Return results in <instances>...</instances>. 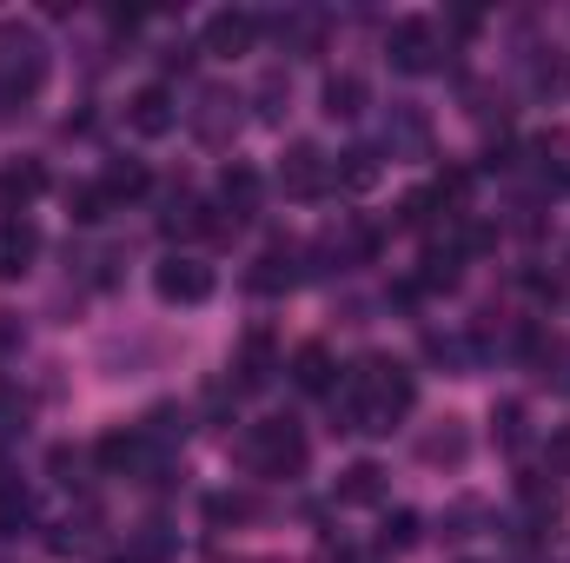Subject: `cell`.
Wrapping results in <instances>:
<instances>
[{
  "instance_id": "8",
  "label": "cell",
  "mask_w": 570,
  "mask_h": 563,
  "mask_svg": "<svg viewBox=\"0 0 570 563\" xmlns=\"http://www.w3.org/2000/svg\"><path fill=\"white\" fill-rule=\"evenodd\" d=\"M186 127H193L206 146H226L233 140V127H239V93H233V87H206L199 107L186 113Z\"/></svg>"
},
{
  "instance_id": "17",
  "label": "cell",
  "mask_w": 570,
  "mask_h": 563,
  "mask_svg": "<svg viewBox=\"0 0 570 563\" xmlns=\"http://www.w3.org/2000/svg\"><path fill=\"white\" fill-rule=\"evenodd\" d=\"M325 113L332 120H358L365 113V80L358 73H332L325 80Z\"/></svg>"
},
{
  "instance_id": "1",
  "label": "cell",
  "mask_w": 570,
  "mask_h": 563,
  "mask_svg": "<svg viewBox=\"0 0 570 563\" xmlns=\"http://www.w3.org/2000/svg\"><path fill=\"white\" fill-rule=\"evenodd\" d=\"M412 405H419V378H412V365H399V358H385V352L358 358V365L332 385L338 431H358V437H385Z\"/></svg>"
},
{
  "instance_id": "2",
  "label": "cell",
  "mask_w": 570,
  "mask_h": 563,
  "mask_svg": "<svg viewBox=\"0 0 570 563\" xmlns=\"http://www.w3.org/2000/svg\"><path fill=\"white\" fill-rule=\"evenodd\" d=\"M47 40L27 20H0V107H27L47 87Z\"/></svg>"
},
{
  "instance_id": "9",
  "label": "cell",
  "mask_w": 570,
  "mask_h": 563,
  "mask_svg": "<svg viewBox=\"0 0 570 563\" xmlns=\"http://www.w3.org/2000/svg\"><path fill=\"white\" fill-rule=\"evenodd\" d=\"M40 259V226L27 213H0V279H20Z\"/></svg>"
},
{
  "instance_id": "30",
  "label": "cell",
  "mask_w": 570,
  "mask_h": 563,
  "mask_svg": "<svg viewBox=\"0 0 570 563\" xmlns=\"http://www.w3.org/2000/svg\"><path fill=\"white\" fill-rule=\"evenodd\" d=\"M206 511H213V524H226V517H233V524H239V517H246V511H253V504H246V497H213V504H206Z\"/></svg>"
},
{
  "instance_id": "15",
  "label": "cell",
  "mask_w": 570,
  "mask_h": 563,
  "mask_svg": "<svg viewBox=\"0 0 570 563\" xmlns=\"http://www.w3.org/2000/svg\"><path fill=\"white\" fill-rule=\"evenodd\" d=\"M464 451H471V437H464V424L458 418H444L438 431L419 437V457H425V464H464Z\"/></svg>"
},
{
  "instance_id": "20",
  "label": "cell",
  "mask_w": 570,
  "mask_h": 563,
  "mask_svg": "<svg viewBox=\"0 0 570 563\" xmlns=\"http://www.w3.org/2000/svg\"><path fill=\"white\" fill-rule=\"evenodd\" d=\"M219 199H226L233 213H253V206H259V172H253V166H226V172H219Z\"/></svg>"
},
{
  "instance_id": "29",
  "label": "cell",
  "mask_w": 570,
  "mask_h": 563,
  "mask_svg": "<svg viewBox=\"0 0 570 563\" xmlns=\"http://www.w3.org/2000/svg\"><path fill=\"white\" fill-rule=\"evenodd\" d=\"M259 100H266V107H259V120H279V100H285V80H279V73H266Z\"/></svg>"
},
{
  "instance_id": "10",
  "label": "cell",
  "mask_w": 570,
  "mask_h": 563,
  "mask_svg": "<svg viewBox=\"0 0 570 563\" xmlns=\"http://www.w3.org/2000/svg\"><path fill=\"white\" fill-rule=\"evenodd\" d=\"M127 127L146 134V140H166V134L179 127V100H173L166 87H140V93L127 100Z\"/></svg>"
},
{
  "instance_id": "14",
  "label": "cell",
  "mask_w": 570,
  "mask_h": 563,
  "mask_svg": "<svg viewBox=\"0 0 570 563\" xmlns=\"http://www.w3.org/2000/svg\"><path fill=\"white\" fill-rule=\"evenodd\" d=\"M385 146H392V152H405V159H425V152H431V127H425V113H419V107H392Z\"/></svg>"
},
{
  "instance_id": "13",
  "label": "cell",
  "mask_w": 570,
  "mask_h": 563,
  "mask_svg": "<svg viewBox=\"0 0 570 563\" xmlns=\"http://www.w3.org/2000/svg\"><path fill=\"white\" fill-rule=\"evenodd\" d=\"M305 253L292 246V239H279V246H266L259 253V266H253V292H292V285L305 279V266H298Z\"/></svg>"
},
{
  "instance_id": "25",
  "label": "cell",
  "mask_w": 570,
  "mask_h": 563,
  "mask_svg": "<svg viewBox=\"0 0 570 563\" xmlns=\"http://www.w3.org/2000/svg\"><path fill=\"white\" fill-rule=\"evenodd\" d=\"M524 504H531V517H558L564 511L558 484H544V477H524Z\"/></svg>"
},
{
  "instance_id": "28",
  "label": "cell",
  "mask_w": 570,
  "mask_h": 563,
  "mask_svg": "<svg viewBox=\"0 0 570 563\" xmlns=\"http://www.w3.org/2000/svg\"><path fill=\"white\" fill-rule=\"evenodd\" d=\"M544 457H551V477H570V424H558V431H551Z\"/></svg>"
},
{
  "instance_id": "12",
  "label": "cell",
  "mask_w": 570,
  "mask_h": 563,
  "mask_svg": "<svg viewBox=\"0 0 570 563\" xmlns=\"http://www.w3.org/2000/svg\"><path fill=\"white\" fill-rule=\"evenodd\" d=\"M40 192H47V166L40 159H7L0 166V206L7 213H27Z\"/></svg>"
},
{
  "instance_id": "4",
  "label": "cell",
  "mask_w": 570,
  "mask_h": 563,
  "mask_svg": "<svg viewBox=\"0 0 570 563\" xmlns=\"http://www.w3.org/2000/svg\"><path fill=\"white\" fill-rule=\"evenodd\" d=\"M153 292H159L166 305H206V298H213V266L193 259V253H166V259L153 266Z\"/></svg>"
},
{
  "instance_id": "6",
  "label": "cell",
  "mask_w": 570,
  "mask_h": 563,
  "mask_svg": "<svg viewBox=\"0 0 570 563\" xmlns=\"http://www.w3.org/2000/svg\"><path fill=\"white\" fill-rule=\"evenodd\" d=\"M279 186L292 192V199H318V192L332 186V159H325V152H318L312 140L285 146V159H279Z\"/></svg>"
},
{
  "instance_id": "26",
  "label": "cell",
  "mask_w": 570,
  "mask_h": 563,
  "mask_svg": "<svg viewBox=\"0 0 570 563\" xmlns=\"http://www.w3.org/2000/svg\"><path fill=\"white\" fill-rule=\"evenodd\" d=\"M385 551H405V544H419V517L412 511H399V517H385V537H379Z\"/></svg>"
},
{
  "instance_id": "7",
  "label": "cell",
  "mask_w": 570,
  "mask_h": 563,
  "mask_svg": "<svg viewBox=\"0 0 570 563\" xmlns=\"http://www.w3.org/2000/svg\"><path fill=\"white\" fill-rule=\"evenodd\" d=\"M253 40H259V13H253V7H219V13L206 20V53H219V60L253 53Z\"/></svg>"
},
{
  "instance_id": "11",
  "label": "cell",
  "mask_w": 570,
  "mask_h": 563,
  "mask_svg": "<svg viewBox=\"0 0 570 563\" xmlns=\"http://www.w3.org/2000/svg\"><path fill=\"white\" fill-rule=\"evenodd\" d=\"M94 457H100V471H107V477H134V471L153 464V444H146V431H107Z\"/></svg>"
},
{
  "instance_id": "19",
  "label": "cell",
  "mask_w": 570,
  "mask_h": 563,
  "mask_svg": "<svg viewBox=\"0 0 570 563\" xmlns=\"http://www.w3.org/2000/svg\"><path fill=\"white\" fill-rule=\"evenodd\" d=\"M379 497H385V471L379 464H352L338 477V504H379Z\"/></svg>"
},
{
  "instance_id": "24",
  "label": "cell",
  "mask_w": 570,
  "mask_h": 563,
  "mask_svg": "<svg viewBox=\"0 0 570 563\" xmlns=\"http://www.w3.org/2000/svg\"><path fill=\"white\" fill-rule=\"evenodd\" d=\"M67 213H73L80 226H100V219H107V192H100V186H73V192H67Z\"/></svg>"
},
{
  "instance_id": "18",
  "label": "cell",
  "mask_w": 570,
  "mask_h": 563,
  "mask_svg": "<svg viewBox=\"0 0 570 563\" xmlns=\"http://www.w3.org/2000/svg\"><path fill=\"white\" fill-rule=\"evenodd\" d=\"M273 378V332H246L239 345V385H266Z\"/></svg>"
},
{
  "instance_id": "16",
  "label": "cell",
  "mask_w": 570,
  "mask_h": 563,
  "mask_svg": "<svg viewBox=\"0 0 570 563\" xmlns=\"http://www.w3.org/2000/svg\"><path fill=\"white\" fill-rule=\"evenodd\" d=\"M292 385L298 392H332V352L325 345H298L292 352Z\"/></svg>"
},
{
  "instance_id": "21",
  "label": "cell",
  "mask_w": 570,
  "mask_h": 563,
  "mask_svg": "<svg viewBox=\"0 0 570 563\" xmlns=\"http://www.w3.org/2000/svg\"><path fill=\"white\" fill-rule=\"evenodd\" d=\"M100 192H107V206H120V199H140V192H146V166H140V159H120V166H107Z\"/></svg>"
},
{
  "instance_id": "5",
  "label": "cell",
  "mask_w": 570,
  "mask_h": 563,
  "mask_svg": "<svg viewBox=\"0 0 570 563\" xmlns=\"http://www.w3.org/2000/svg\"><path fill=\"white\" fill-rule=\"evenodd\" d=\"M385 53H392V67H399V73H431V67H438V27H431L425 13L392 20Z\"/></svg>"
},
{
  "instance_id": "22",
  "label": "cell",
  "mask_w": 570,
  "mask_h": 563,
  "mask_svg": "<svg viewBox=\"0 0 570 563\" xmlns=\"http://www.w3.org/2000/svg\"><path fill=\"white\" fill-rule=\"evenodd\" d=\"M538 166H544V179H558V186H570V134H538Z\"/></svg>"
},
{
  "instance_id": "31",
  "label": "cell",
  "mask_w": 570,
  "mask_h": 563,
  "mask_svg": "<svg viewBox=\"0 0 570 563\" xmlns=\"http://www.w3.org/2000/svg\"><path fill=\"white\" fill-rule=\"evenodd\" d=\"M13 524H27V497L7 491V497H0V531H13Z\"/></svg>"
},
{
  "instance_id": "23",
  "label": "cell",
  "mask_w": 570,
  "mask_h": 563,
  "mask_svg": "<svg viewBox=\"0 0 570 563\" xmlns=\"http://www.w3.org/2000/svg\"><path fill=\"white\" fill-rule=\"evenodd\" d=\"M332 179L345 192H365V186H379V159L372 152H345V166H332Z\"/></svg>"
},
{
  "instance_id": "3",
  "label": "cell",
  "mask_w": 570,
  "mask_h": 563,
  "mask_svg": "<svg viewBox=\"0 0 570 563\" xmlns=\"http://www.w3.org/2000/svg\"><path fill=\"white\" fill-rule=\"evenodd\" d=\"M246 457L259 477H298L305 471V431L292 418H266L246 431Z\"/></svg>"
},
{
  "instance_id": "27",
  "label": "cell",
  "mask_w": 570,
  "mask_h": 563,
  "mask_svg": "<svg viewBox=\"0 0 570 563\" xmlns=\"http://www.w3.org/2000/svg\"><path fill=\"white\" fill-rule=\"evenodd\" d=\"M491 424H498V444H524V405H498Z\"/></svg>"
}]
</instances>
